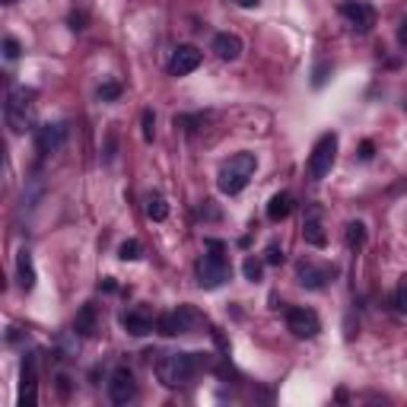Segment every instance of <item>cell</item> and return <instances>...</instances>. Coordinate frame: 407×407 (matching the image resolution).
I'll return each mask as SVG.
<instances>
[{
	"instance_id": "cell-7",
	"label": "cell",
	"mask_w": 407,
	"mask_h": 407,
	"mask_svg": "<svg viewBox=\"0 0 407 407\" xmlns=\"http://www.w3.org/2000/svg\"><path fill=\"white\" fill-rule=\"evenodd\" d=\"M287 328H290L293 338L312 340L318 331H322V318H318L312 309H305V305H293V309H287Z\"/></svg>"
},
{
	"instance_id": "cell-20",
	"label": "cell",
	"mask_w": 407,
	"mask_h": 407,
	"mask_svg": "<svg viewBox=\"0 0 407 407\" xmlns=\"http://www.w3.org/2000/svg\"><path fill=\"white\" fill-rule=\"evenodd\" d=\"M146 216H150L153 223H163L169 216V204L163 194H150V198H146Z\"/></svg>"
},
{
	"instance_id": "cell-21",
	"label": "cell",
	"mask_w": 407,
	"mask_h": 407,
	"mask_svg": "<svg viewBox=\"0 0 407 407\" xmlns=\"http://www.w3.org/2000/svg\"><path fill=\"white\" fill-rule=\"evenodd\" d=\"M363 245H366V226L359 220L347 223V249L357 251V249H363Z\"/></svg>"
},
{
	"instance_id": "cell-13",
	"label": "cell",
	"mask_w": 407,
	"mask_h": 407,
	"mask_svg": "<svg viewBox=\"0 0 407 407\" xmlns=\"http://www.w3.org/2000/svg\"><path fill=\"white\" fill-rule=\"evenodd\" d=\"M121 328H125L127 334H134V338H146V334H153L156 322H153V315L146 309H134V312H125V315H121Z\"/></svg>"
},
{
	"instance_id": "cell-17",
	"label": "cell",
	"mask_w": 407,
	"mask_h": 407,
	"mask_svg": "<svg viewBox=\"0 0 407 407\" xmlns=\"http://www.w3.org/2000/svg\"><path fill=\"white\" fill-rule=\"evenodd\" d=\"M290 214H293V194L290 191H277L274 198L268 200V220L280 223V220H287Z\"/></svg>"
},
{
	"instance_id": "cell-9",
	"label": "cell",
	"mask_w": 407,
	"mask_h": 407,
	"mask_svg": "<svg viewBox=\"0 0 407 407\" xmlns=\"http://www.w3.org/2000/svg\"><path fill=\"white\" fill-rule=\"evenodd\" d=\"M109 398L115 404H127V401L137 398V382H134V373L127 366H118L109 375Z\"/></svg>"
},
{
	"instance_id": "cell-19",
	"label": "cell",
	"mask_w": 407,
	"mask_h": 407,
	"mask_svg": "<svg viewBox=\"0 0 407 407\" xmlns=\"http://www.w3.org/2000/svg\"><path fill=\"white\" fill-rule=\"evenodd\" d=\"M16 280H20V287L22 290H32L35 287V268H32V255H29L26 249L16 255Z\"/></svg>"
},
{
	"instance_id": "cell-4",
	"label": "cell",
	"mask_w": 407,
	"mask_h": 407,
	"mask_svg": "<svg viewBox=\"0 0 407 407\" xmlns=\"http://www.w3.org/2000/svg\"><path fill=\"white\" fill-rule=\"evenodd\" d=\"M334 159H338V134L328 131L315 140L312 146V156H309V179L312 181H322L324 175L334 169Z\"/></svg>"
},
{
	"instance_id": "cell-6",
	"label": "cell",
	"mask_w": 407,
	"mask_h": 407,
	"mask_svg": "<svg viewBox=\"0 0 407 407\" xmlns=\"http://www.w3.org/2000/svg\"><path fill=\"white\" fill-rule=\"evenodd\" d=\"M194 324H198V312L191 305H179L175 312H166V315L156 318V331L163 338H179V334L191 331Z\"/></svg>"
},
{
	"instance_id": "cell-29",
	"label": "cell",
	"mask_w": 407,
	"mask_h": 407,
	"mask_svg": "<svg viewBox=\"0 0 407 407\" xmlns=\"http://www.w3.org/2000/svg\"><path fill=\"white\" fill-rule=\"evenodd\" d=\"M328 74H331V64H318L315 74H312V86H324V80H328Z\"/></svg>"
},
{
	"instance_id": "cell-24",
	"label": "cell",
	"mask_w": 407,
	"mask_h": 407,
	"mask_svg": "<svg viewBox=\"0 0 407 407\" xmlns=\"http://www.w3.org/2000/svg\"><path fill=\"white\" fill-rule=\"evenodd\" d=\"M140 127H144V140H146V144H153V137H156V115H153L150 109H146L144 118H140Z\"/></svg>"
},
{
	"instance_id": "cell-23",
	"label": "cell",
	"mask_w": 407,
	"mask_h": 407,
	"mask_svg": "<svg viewBox=\"0 0 407 407\" xmlns=\"http://www.w3.org/2000/svg\"><path fill=\"white\" fill-rule=\"evenodd\" d=\"M242 274H245V280L258 283V280H261V274H264V261H261V258H245V264H242Z\"/></svg>"
},
{
	"instance_id": "cell-25",
	"label": "cell",
	"mask_w": 407,
	"mask_h": 407,
	"mask_svg": "<svg viewBox=\"0 0 407 407\" xmlns=\"http://www.w3.org/2000/svg\"><path fill=\"white\" fill-rule=\"evenodd\" d=\"M118 96H121V83H115V80L99 86V99H102V102H115Z\"/></svg>"
},
{
	"instance_id": "cell-16",
	"label": "cell",
	"mask_w": 407,
	"mask_h": 407,
	"mask_svg": "<svg viewBox=\"0 0 407 407\" xmlns=\"http://www.w3.org/2000/svg\"><path fill=\"white\" fill-rule=\"evenodd\" d=\"M214 51H216V57H223V61H239L242 57V39L233 35V32L214 35Z\"/></svg>"
},
{
	"instance_id": "cell-10",
	"label": "cell",
	"mask_w": 407,
	"mask_h": 407,
	"mask_svg": "<svg viewBox=\"0 0 407 407\" xmlns=\"http://www.w3.org/2000/svg\"><path fill=\"white\" fill-rule=\"evenodd\" d=\"M64 137H67V125H42L35 127V150L42 156H51L64 146Z\"/></svg>"
},
{
	"instance_id": "cell-14",
	"label": "cell",
	"mask_w": 407,
	"mask_h": 407,
	"mask_svg": "<svg viewBox=\"0 0 407 407\" xmlns=\"http://www.w3.org/2000/svg\"><path fill=\"white\" fill-rule=\"evenodd\" d=\"M296 280L303 283L305 290H322L324 283L331 280V270L318 268V264H312V261H299L296 264Z\"/></svg>"
},
{
	"instance_id": "cell-1",
	"label": "cell",
	"mask_w": 407,
	"mask_h": 407,
	"mask_svg": "<svg viewBox=\"0 0 407 407\" xmlns=\"http://www.w3.org/2000/svg\"><path fill=\"white\" fill-rule=\"evenodd\" d=\"M200 366H210L207 353H166L156 359V375L166 388H181L191 382Z\"/></svg>"
},
{
	"instance_id": "cell-8",
	"label": "cell",
	"mask_w": 407,
	"mask_h": 407,
	"mask_svg": "<svg viewBox=\"0 0 407 407\" xmlns=\"http://www.w3.org/2000/svg\"><path fill=\"white\" fill-rule=\"evenodd\" d=\"M340 13H344V20L350 22L353 32L366 35L375 29V7L373 4H366V0H344L340 4Z\"/></svg>"
},
{
	"instance_id": "cell-32",
	"label": "cell",
	"mask_w": 407,
	"mask_h": 407,
	"mask_svg": "<svg viewBox=\"0 0 407 407\" xmlns=\"http://www.w3.org/2000/svg\"><path fill=\"white\" fill-rule=\"evenodd\" d=\"M70 29H86V13H74V16H70Z\"/></svg>"
},
{
	"instance_id": "cell-27",
	"label": "cell",
	"mask_w": 407,
	"mask_h": 407,
	"mask_svg": "<svg viewBox=\"0 0 407 407\" xmlns=\"http://www.w3.org/2000/svg\"><path fill=\"white\" fill-rule=\"evenodd\" d=\"M20 55H22L20 42H16L13 35H7V39H4V57H7V61H16Z\"/></svg>"
},
{
	"instance_id": "cell-3",
	"label": "cell",
	"mask_w": 407,
	"mask_h": 407,
	"mask_svg": "<svg viewBox=\"0 0 407 407\" xmlns=\"http://www.w3.org/2000/svg\"><path fill=\"white\" fill-rule=\"evenodd\" d=\"M255 169H258V159H255V153H249V150H242V153H235V156H229V163L220 169V179H216V188H220L223 194H239L242 188L249 185L251 181V175H255Z\"/></svg>"
},
{
	"instance_id": "cell-34",
	"label": "cell",
	"mask_w": 407,
	"mask_h": 407,
	"mask_svg": "<svg viewBox=\"0 0 407 407\" xmlns=\"http://www.w3.org/2000/svg\"><path fill=\"white\" fill-rule=\"evenodd\" d=\"M401 42H407V16H404V20H401Z\"/></svg>"
},
{
	"instance_id": "cell-15",
	"label": "cell",
	"mask_w": 407,
	"mask_h": 407,
	"mask_svg": "<svg viewBox=\"0 0 407 407\" xmlns=\"http://www.w3.org/2000/svg\"><path fill=\"white\" fill-rule=\"evenodd\" d=\"M303 239L309 242L312 249H324L328 245V235H324V226H322V210L318 207H309V214H305Z\"/></svg>"
},
{
	"instance_id": "cell-28",
	"label": "cell",
	"mask_w": 407,
	"mask_h": 407,
	"mask_svg": "<svg viewBox=\"0 0 407 407\" xmlns=\"http://www.w3.org/2000/svg\"><path fill=\"white\" fill-rule=\"evenodd\" d=\"M264 264H283V249L277 242H270L268 251H264Z\"/></svg>"
},
{
	"instance_id": "cell-12",
	"label": "cell",
	"mask_w": 407,
	"mask_h": 407,
	"mask_svg": "<svg viewBox=\"0 0 407 407\" xmlns=\"http://www.w3.org/2000/svg\"><path fill=\"white\" fill-rule=\"evenodd\" d=\"M35 388H39V375H35V357L29 353L22 359V373H20V404L35 407Z\"/></svg>"
},
{
	"instance_id": "cell-31",
	"label": "cell",
	"mask_w": 407,
	"mask_h": 407,
	"mask_svg": "<svg viewBox=\"0 0 407 407\" xmlns=\"http://www.w3.org/2000/svg\"><path fill=\"white\" fill-rule=\"evenodd\" d=\"M200 216H210V220H216V216H220V210L214 207V200H204V207H200Z\"/></svg>"
},
{
	"instance_id": "cell-18",
	"label": "cell",
	"mask_w": 407,
	"mask_h": 407,
	"mask_svg": "<svg viewBox=\"0 0 407 407\" xmlns=\"http://www.w3.org/2000/svg\"><path fill=\"white\" fill-rule=\"evenodd\" d=\"M74 334L76 338H92L96 334V305H83L74 318Z\"/></svg>"
},
{
	"instance_id": "cell-22",
	"label": "cell",
	"mask_w": 407,
	"mask_h": 407,
	"mask_svg": "<svg viewBox=\"0 0 407 407\" xmlns=\"http://www.w3.org/2000/svg\"><path fill=\"white\" fill-rule=\"evenodd\" d=\"M140 255H144V245H140L137 239L121 242V249H118V258H121V261H137Z\"/></svg>"
},
{
	"instance_id": "cell-33",
	"label": "cell",
	"mask_w": 407,
	"mask_h": 407,
	"mask_svg": "<svg viewBox=\"0 0 407 407\" xmlns=\"http://www.w3.org/2000/svg\"><path fill=\"white\" fill-rule=\"evenodd\" d=\"M235 4H239V7H245V10H251V7H258L261 0H235Z\"/></svg>"
},
{
	"instance_id": "cell-30",
	"label": "cell",
	"mask_w": 407,
	"mask_h": 407,
	"mask_svg": "<svg viewBox=\"0 0 407 407\" xmlns=\"http://www.w3.org/2000/svg\"><path fill=\"white\" fill-rule=\"evenodd\" d=\"M375 156V144L373 140H363V144H359V159H373Z\"/></svg>"
},
{
	"instance_id": "cell-26",
	"label": "cell",
	"mask_w": 407,
	"mask_h": 407,
	"mask_svg": "<svg viewBox=\"0 0 407 407\" xmlns=\"http://www.w3.org/2000/svg\"><path fill=\"white\" fill-rule=\"evenodd\" d=\"M394 305H398L401 315H407V277H401L398 290H394Z\"/></svg>"
},
{
	"instance_id": "cell-11",
	"label": "cell",
	"mask_w": 407,
	"mask_h": 407,
	"mask_svg": "<svg viewBox=\"0 0 407 407\" xmlns=\"http://www.w3.org/2000/svg\"><path fill=\"white\" fill-rule=\"evenodd\" d=\"M200 67V51L194 45H179L169 57V74L172 76H188L191 70Z\"/></svg>"
},
{
	"instance_id": "cell-2",
	"label": "cell",
	"mask_w": 407,
	"mask_h": 407,
	"mask_svg": "<svg viewBox=\"0 0 407 407\" xmlns=\"http://www.w3.org/2000/svg\"><path fill=\"white\" fill-rule=\"evenodd\" d=\"M204 249H207V255L198 261V287L200 290H216L233 277V268H229L226 258V242L204 239Z\"/></svg>"
},
{
	"instance_id": "cell-35",
	"label": "cell",
	"mask_w": 407,
	"mask_h": 407,
	"mask_svg": "<svg viewBox=\"0 0 407 407\" xmlns=\"http://www.w3.org/2000/svg\"><path fill=\"white\" fill-rule=\"evenodd\" d=\"M102 290H109V293H115L118 287H115V280H102Z\"/></svg>"
},
{
	"instance_id": "cell-5",
	"label": "cell",
	"mask_w": 407,
	"mask_h": 407,
	"mask_svg": "<svg viewBox=\"0 0 407 407\" xmlns=\"http://www.w3.org/2000/svg\"><path fill=\"white\" fill-rule=\"evenodd\" d=\"M32 105H35V90L29 86H13L7 96V125L13 127V134H22L29 125V115H32Z\"/></svg>"
}]
</instances>
